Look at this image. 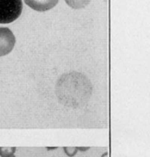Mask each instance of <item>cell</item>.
<instances>
[{"mask_svg":"<svg viewBox=\"0 0 150 157\" xmlns=\"http://www.w3.org/2000/svg\"><path fill=\"white\" fill-rule=\"evenodd\" d=\"M56 96L61 104L65 107L78 109L89 101L92 86L83 75L73 72L62 75L56 84Z\"/></svg>","mask_w":150,"mask_h":157,"instance_id":"1","label":"cell"},{"mask_svg":"<svg viewBox=\"0 0 150 157\" xmlns=\"http://www.w3.org/2000/svg\"><path fill=\"white\" fill-rule=\"evenodd\" d=\"M22 0H0V24L15 21L21 15Z\"/></svg>","mask_w":150,"mask_h":157,"instance_id":"2","label":"cell"},{"mask_svg":"<svg viewBox=\"0 0 150 157\" xmlns=\"http://www.w3.org/2000/svg\"><path fill=\"white\" fill-rule=\"evenodd\" d=\"M16 38L8 28H0V57L10 53L15 46Z\"/></svg>","mask_w":150,"mask_h":157,"instance_id":"3","label":"cell"},{"mask_svg":"<svg viewBox=\"0 0 150 157\" xmlns=\"http://www.w3.org/2000/svg\"><path fill=\"white\" fill-rule=\"evenodd\" d=\"M24 1L28 5V6L39 12L50 10L53 7H54L58 3V0H24Z\"/></svg>","mask_w":150,"mask_h":157,"instance_id":"4","label":"cell"},{"mask_svg":"<svg viewBox=\"0 0 150 157\" xmlns=\"http://www.w3.org/2000/svg\"><path fill=\"white\" fill-rule=\"evenodd\" d=\"M91 0H65V3L74 9H80L86 7Z\"/></svg>","mask_w":150,"mask_h":157,"instance_id":"5","label":"cell"},{"mask_svg":"<svg viewBox=\"0 0 150 157\" xmlns=\"http://www.w3.org/2000/svg\"><path fill=\"white\" fill-rule=\"evenodd\" d=\"M16 147H0V157H7L15 155Z\"/></svg>","mask_w":150,"mask_h":157,"instance_id":"6","label":"cell"},{"mask_svg":"<svg viewBox=\"0 0 150 157\" xmlns=\"http://www.w3.org/2000/svg\"><path fill=\"white\" fill-rule=\"evenodd\" d=\"M63 149H64L65 154L68 157H74L77 155V153L78 152L77 147H67V146H65Z\"/></svg>","mask_w":150,"mask_h":157,"instance_id":"7","label":"cell"},{"mask_svg":"<svg viewBox=\"0 0 150 157\" xmlns=\"http://www.w3.org/2000/svg\"><path fill=\"white\" fill-rule=\"evenodd\" d=\"M89 149H90V147H77V150L81 151V152H86Z\"/></svg>","mask_w":150,"mask_h":157,"instance_id":"8","label":"cell"},{"mask_svg":"<svg viewBox=\"0 0 150 157\" xmlns=\"http://www.w3.org/2000/svg\"><path fill=\"white\" fill-rule=\"evenodd\" d=\"M109 156V155H108V153L107 152H105L102 155H101V157H108Z\"/></svg>","mask_w":150,"mask_h":157,"instance_id":"9","label":"cell"},{"mask_svg":"<svg viewBox=\"0 0 150 157\" xmlns=\"http://www.w3.org/2000/svg\"><path fill=\"white\" fill-rule=\"evenodd\" d=\"M46 149H48V150H53V149H56V147H46Z\"/></svg>","mask_w":150,"mask_h":157,"instance_id":"10","label":"cell"},{"mask_svg":"<svg viewBox=\"0 0 150 157\" xmlns=\"http://www.w3.org/2000/svg\"><path fill=\"white\" fill-rule=\"evenodd\" d=\"M7 157H16V156H15V155H10V156H7Z\"/></svg>","mask_w":150,"mask_h":157,"instance_id":"11","label":"cell"}]
</instances>
